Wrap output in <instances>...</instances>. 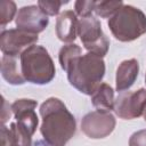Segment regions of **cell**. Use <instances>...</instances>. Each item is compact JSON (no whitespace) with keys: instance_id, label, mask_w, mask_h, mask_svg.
Here are the masks:
<instances>
[{"instance_id":"obj_2","label":"cell","mask_w":146,"mask_h":146,"mask_svg":"<svg viewBox=\"0 0 146 146\" xmlns=\"http://www.w3.org/2000/svg\"><path fill=\"white\" fill-rule=\"evenodd\" d=\"M64 71L67 73V80L72 87L91 96L105 75V62L103 57L87 52L72 59Z\"/></svg>"},{"instance_id":"obj_1","label":"cell","mask_w":146,"mask_h":146,"mask_svg":"<svg viewBox=\"0 0 146 146\" xmlns=\"http://www.w3.org/2000/svg\"><path fill=\"white\" fill-rule=\"evenodd\" d=\"M40 132L49 146H65L74 136L76 121L66 105L57 97H49L40 106Z\"/></svg>"},{"instance_id":"obj_16","label":"cell","mask_w":146,"mask_h":146,"mask_svg":"<svg viewBox=\"0 0 146 146\" xmlns=\"http://www.w3.org/2000/svg\"><path fill=\"white\" fill-rule=\"evenodd\" d=\"M80 55H82V50L78 44H75V43L65 44L64 47H62V49L59 50V54H58V60H59L60 67L63 70H65L66 66L70 64V62Z\"/></svg>"},{"instance_id":"obj_10","label":"cell","mask_w":146,"mask_h":146,"mask_svg":"<svg viewBox=\"0 0 146 146\" xmlns=\"http://www.w3.org/2000/svg\"><path fill=\"white\" fill-rule=\"evenodd\" d=\"M36 105V100L27 98L16 99L11 104V111L16 119L17 127L30 137L34 135L39 124L38 115L34 112Z\"/></svg>"},{"instance_id":"obj_7","label":"cell","mask_w":146,"mask_h":146,"mask_svg":"<svg viewBox=\"0 0 146 146\" xmlns=\"http://www.w3.org/2000/svg\"><path fill=\"white\" fill-rule=\"evenodd\" d=\"M116 120L111 112L92 111L81 120L82 132L91 139H103L110 136L115 129Z\"/></svg>"},{"instance_id":"obj_17","label":"cell","mask_w":146,"mask_h":146,"mask_svg":"<svg viewBox=\"0 0 146 146\" xmlns=\"http://www.w3.org/2000/svg\"><path fill=\"white\" fill-rule=\"evenodd\" d=\"M15 15H17V7L14 1L3 0L0 2V24L2 29L13 21Z\"/></svg>"},{"instance_id":"obj_8","label":"cell","mask_w":146,"mask_h":146,"mask_svg":"<svg viewBox=\"0 0 146 146\" xmlns=\"http://www.w3.org/2000/svg\"><path fill=\"white\" fill-rule=\"evenodd\" d=\"M38 40V34L29 33L19 29L2 30L0 34V49L3 55L19 57L24 50L35 44Z\"/></svg>"},{"instance_id":"obj_6","label":"cell","mask_w":146,"mask_h":146,"mask_svg":"<svg viewBox=\"0 0 146 146\" xmlns=\"http://www.w3.org/2000/svg\"><path fill=\"white\" fill-rule=\"evenodd\" d=\"M146 111V89L120 92L115 99L114 112L122 120H133L144 115Z\"/></svg>"},{"instance_id":"obj_3","label":"cell","mask_w":146,"mask_h":146,"mask_svg":"<svg viewBox=\"0 0 146 146\" xmlns=\"http://www.w3.org/2000/svg\"><path fill=\"white\" fill-rule=\"evenodd\" d=\"M22 73L26 82L33 84H47L52 81L56 68L48 50L38 44H33L19 56Z\"/></svg>"},{"instance_id":"obj_23","label":"cell","mask_w":146,"mask_h":146,"mask_svg":"<svg viewBox=\"0 0 146 146\" xmlns=\"http://www.w3.org/2000/svg\"><path fill=\"white\" fill-rule=\"evenodd\" d=\"M9 146H19V145H17V144H13V145H9Z\"/></svg>"},{"instance_id":"obj_9","label":"cell","mask_w":146,"mask_h":146,"mask_svg":"<svg viewBox=\"0 0 146 146\" xmlns=\"http://www.w3.org/2000/svg\"><path fill=\"white\" fill-rule=\"evenodd\" d=\"M15 24L16 29L29 33L39 34L48 26L49 18L38 7V5H30L18 9L15 17Z\"/></svg>"},{"instance_id":"obj_19","label":"cell","mask_w":146,"mask_h":146,"mask_svg":"<svg viewBox=\"0 0 146 146\" xmlns=\"http://www.w3.org/2000/svg\"><path fill=\"white\" fill-rule=\"evenodd\" d=\"M63 3H67V1H47L40 0L38 1V7L47 15V16H56L59 13V9Z\"/></svg>"},{"instance_id":"obj_5","label":"cell","mask_w":146,"mask_h":146,"mask_svg":"<svg viewBox=\"0 0 146 146\" xmlns=\"http://www.w3.org/2000/svg\"><path fill=\"white\" fill-rule=\"evenodd\" d=\"M78 35L88 52L96 54L100 57L107 54L110 41L102 30L100 22L96 17L81 18L78 23Z\"/></svg>"},{"instance_id":"obj_21","label":"cell","mask_w":146,"mask_h":146,"mask_svg":"<svg viewBox=\"0 0 146 146\" xmlns=\"http://www.w3.org/2000/svg\"><path fill=\"white\" fill-rule=\"evenodd\" d=\"M13 111H11V105H8L6 102L5 97H2V114H1V124H5L8 119H10Z\"/></svg>"},{"instance_id":"obj_22","label":"cell","mask_w":146,"mask_h":146,"mask_svg":"<svg viewBox=\"0 0 146 146\" xmlns=\"http://www.w3.org/2000/svg\"><path fill=\"white\" fill-rule=\"evenodd\" d=\"M144 120L146 121V111H145V113H144Z\"/></svg>"},{"instance_id":"obj_12","label":"cell","mask_w":146,"mask_h":146,"mask_svg":"<svg viewBox=\"0 0 146 146\" xmlns=\"http://www.w3.org/2000/svg\"><path fill=\"white\" fill-rule=\"evenodd\" d=\"M139 73V64L138 60L135 58L125 59L123 60L116 70V91L123 92L125 90H129L135 81L137 80Z\"/></svg>"},{"instance_id":"obj_20","label":"cell","mask_w":146,"mask_h":146,"mask_svg":"<svg viewBox=\"0 0 146 146\" xmlns=\"http://www.w3.org/2000/svg\"><path fill=\"white\" fill-rule=\"evenodd\" d=\"M129 146H146V129L133 132L129 138Z\"/></svg>"},{"instance_id":"obj_13","label":"cell","mask_w":146,"mask_h":146,"mask_svg":"<svg viewBox=\"0 0 146 146\" xmlns=\"http://www.w3.org/2000/svg\"><path fill=\"white\" fill-rule=\"evenodd\" d=\"M1 75L10 84H24L26 81L22 73L19 57L3 55L1 58Z\"/></svg>"},{"instance_id":"obj_15","label":"cell","mask_w":146,"mask_h":146,"mask_svg":"<svg viewBox=\"0 0 146 146\" xmlns=\"http://www.w3.org/2000/svg\"><path fill=\"white\" fill-rule=\"evenodd\" d=\"M123 6L121 0L112 1V0H104V1H96L95 13L97 16L102 18H111L115 15V13Z\"/></svg>"},{"instance_id":"obj_4","label":"cell","mask_w":146,"mask_h":146,"mask_svg":"<svg viewBox=\"0 0 146 146\" xmlns=\"http://www.w3.org/2000/svg\"><path fill=\"white\" fill-rule=\"evenodd\" d=\"M113 36L121 42H130L146 33V15L137 7L123 5L107 22Z\"/></svg>"},{"instance_id":"obj_11","label":"cell","mask_w":146,"mask_h":146,"mask_svg":"<svg viewBox=\"0 0 146 146\" xmlns=\"http://www.w3.org/2000/svg\"><path fill=\"white\" fill-rule=\"evenodd\" d=\"M78 18L72 10L60 13L56 19V35L63 42L71 43L78 35Z\"/></svg>"},{"instance_id":"obj_14","label":"cell","mask_w":146,"mask_h":146,"mask_svg":"<svg viewBox=\"0 0 146 146\" xmlns=\"http://www.w3.org/2000/svg\"><path fill=\"white\" fill-rule=\"evenodd\" d=\"M91 104L97 111L111 112L114 110L115 99H114V90L107 83H100L99 87L91 95Z\"/></svg>"},{"instance_id":"obj_24","label":"cell","mask_w":146,"mask_h":146,"mask_svg":"<svg viewBox=\"0 0 146 146\" xmlns=\"http://www.w3.org/2000/svg\"><path fill=\"white\" fill-rule=\"evenodd\" d=\"M145 83H146V73H145Z\"/></svg>"},{"instance_id":"obj_18","label":"cell","mask_w":146,"mask_h":146,"mask_svg":"<svg viewBox=\"0 0 146 146\" xmlns=\"http://www.w3.org/2000/svg\"><path fill=\"white\" fill-rule=\"evenodd\" d=\"M95 7H96V1H83V0H78L74 3V10L78 16L81 18L84 17H90L95 13Z\"/></svg>"}]
</instances>
